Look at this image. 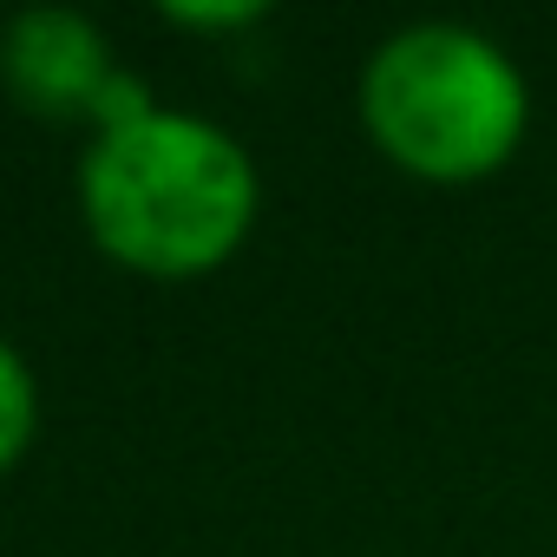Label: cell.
I'll return each mask as SVG.
<instances>
[{
    "label": "cell",
    "instance_id": "obj_1",
    "mask_svg": "<svg viewBox=\"0 0 557 557\" xmlns=\"http://www.w3.org/2000/svg\"><path fill=\"white\" fill-rule=\"evenodd\" d=\"M256 216V158L203 112L151 106L112 132H92L79 158V223L92 249L151 283L216 275L236 262Z\"/></svg>",
    "mask_w": 557,
    "mask_h": 557
},
{
    "label": "cell",
    "instance_id": "obj_2",
    "mask_svg": "<svg viewBox=\"0 0 557 557\" xmlns=\"http://www.w3.org/2000/svg\"><path fill=\"white\" fill-rule=\"evenodd\" d=\"M361 125L374 151L420 184H485L531 132V86L492 34L413 21L361 66Z\"/></svg>",
    "mask_w": 557,
    "mask_h": 557
},
{
    "label": "cell",
    "instance_id": "obj_3",
    "mask_svg": "<svg viewBox=\"0 0 557 557\" xmlns=\"http://www.w3.org/2000/svg\"><path fill=\"white\" fill-rule=\"evenodd\" d=\"M112 79H119V60L79 8H27L0 27V86L34 119L92 125Z\"/></svg>",
    "mask_w": 557,
    "mask_h": 557
},
{
    "label": "cell",
    "instance_id": "obj_4",
    "mask_svg": "<svg viewBox=\"0 0 557 557\" xmlns=\"http://www.w3.org/2000/svg\"><path fill=\"white\" fill-rule=\"evenodd\" d=\"M40 433V381L34 361L0 335V472H14Z\"/></svg>",
    "mask_w": 557,
    "mask_h": 557
},
{
    "label": "cell",
    "instance_id": "obj_5",
    "mask_svg": "<svg viewBox=\"0 0 557 557\" xmlns=\"http://www.w3.org/2000/svg\"><path fill=\"white\" fill-rule=\"evenodd\" d=\"M164 21L171 27H184V34H243V27H256L262 21V8L256 0H223V8H164Z\"/></svg>",
    "mask_w": 557,
    "mask_h": 557
}]
</instances>
